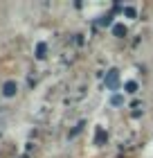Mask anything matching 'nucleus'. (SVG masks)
Masks as SVG:
<instances>
[{
    "label": "nucleus",
    "mask_w": 153,
    "mask_h": 158,
    "mask_svg": "<svg viewBox=\"0 0 153 158\" xmlns=\"http://www.w3.org/2000/svg\"><path fill=\"white\" fill-rule=\"evenodd\" d=\"M81 129H83V122H79V124H77V127H74V129L70 131V138H74V135H77L79 131H81Z\"/></svg>",
    "instance_id": "obj_9"
},
{
    "label": "nucleus",
    "mask_w": 153,
    "mask_h": 158,
    "mask_svg": "<svg viewBox=\"0 0 153 158\" xmlns=\"http://www.w3.org/2000/svg\"><path fill=\"white\" fill-rule=\"evenodd\" d=\"M106 140H108V133H106V129L104 127H97L95 129V145H106Z\"/></svg>",
    "instance_id": "obj_3"
},
{
    "label": "nucleus",
    "mask_w": 153,
    "mask_h": 158,
    "mask_svg": "<svg viewBox=\"0 0 153 158\" xmlns=\"http://www.w3.org/2000/svg\"><path fill=\"white\" fill-rule=\"evenodd\" d=\"M124 14H126L128 18H135L137 16V11H135V7H124Z\"/></svg>",
    "instance_id": "obj_8"
},
{
    "label": "nucleus",
    "mask_w": 153,
    "mask_h": 158,
    "mask_svg": "<svg viewBox=\"0 0 153 158\" xmlns=\"http://www.w3.org/2000/svg\"><path fill=\"white\" fill-rule=\"evenodd\" d=\"M97 25L99 27H108V25H113V14H106V16H101L97 20Z\"/></svg>",
    "instance_id": "obj_6"
},
{
    "label": "nucleus",
    "mask_w": 153,
    "mask_h": 158,
    "mask_svg": "<svg viewBox=\"0 0 153 158\" xmlns=\"http://www.w3.org/2000/svg\"><path fill=\"white\" fill-rule=\"evenodd\" d=\"M113 34H115V36H119V39H124V36H126V25H122V23L113 25Z\"/></svg>",
    "instance_id": "obj_5"
},
{
    "label": "nucleus",
    "mask_w": 153,
    "mask_h": 158,
    "mask_svg": "<svg viewBox=\"0 0 153 158\" xmlns=\"http://www.w3.org/2000/svg\"><path fill=\"white\" fill-rule=\"evenodd\" d=\"M16 93H18V84L16 81H11V79H9V81H5V86H2V95L5 97H14Z\"/></svg>",
    "instance_id": "obj_2"
},
{
    "label": "nucleus",
    "mask_w": 153,
    "mask_h": 158,
    "mask_svg": "<svg viewBox=\"0 0 153 158\" xmlns=\"http://www.w3.org/2000/svg\"><path fill=\"white\" fill-rule=\"evenodd\" d=\"M47 56V43H38V45H36V59H45Z\"/></svg>",
    "instance_id": "obj_4"
},
{
    "label": "nucleus",
    "mask_w": 153,
    "mask_h": 158,
    "mask_svg": "<svg viewBox=\"0 0 153 158\" xmlns=\"http://www.w3.org/2000/svg\"><path fill=\"white\" fill-rule=\"evenodd\" d=\"M111 102H113L115 106H119V104H124V97H122V95H113V99H111Z\"/></svg>",
    "instance_id": "obj_10"
},
{
    "label": "nucleus",
    "mask_w": 153,
    "mask_h": 158,
    "mask_svg": "<svg viewBox=\"0 0 153 158\" xmlns=\"http://www.w3.org/2000/svg\"><path fill=\"white\" fill-rule=\"evenodd\" d=\"M106 88H111V90H117L119 88V70H115V68H111L106 73Z\"/></svg>",
    "instance_id": "obj_1"
},
{
    "label": "nucleus",
    "mask_w": 153,
    "mask_h": 158,
    "mask_svg": "<svg viewBox=\"0 0 153 158\" xmlns=\"http://www.w3.org/2000/svg\"><path fill=\"white\" fill-rule=\"evenodd\" d=\"M124 90L131 93V95H135V93H137V81H126V84H124Z\"/></svg>",
    "instance_id": "obj_7"
}]
</instances>
